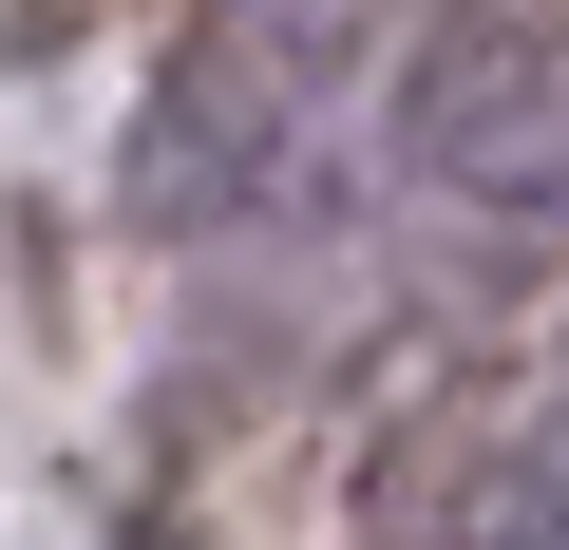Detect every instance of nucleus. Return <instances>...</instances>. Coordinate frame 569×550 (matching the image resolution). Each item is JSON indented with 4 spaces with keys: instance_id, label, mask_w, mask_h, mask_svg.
I'll use <instances>...</instances> for the list:
<instances>
[{
    "instance_id": "4",
    "label": "nucleus",
    "mask_w": 569,
    "mask_h": 550,
    "mask_svg": "<svg viewBox=\"0 0 569 550\" xmlns=\"http://www.w3.org/2000/svg\"><path fill=\"white\" fill-rule=\"evenodd\" d=\"M550 114H569V0H437L399 58V190H437Z\"/></svg>"
},
{
    "instance_id": "3",
    "label": "nucleus",
    "mask_w": 569,
    "mask_h": 550,
    "mask_svg": "<svg viewBox=\"0 0 569 550\" xmlns=\"http://www.w3.org/2000/svg\"><path fill=\"white\" fill-rule=\"evenodd\" d=\"M550 266H569V114L512 133V152H475V171H437V190H399V304L437 342L512 323Z\"/></svg>"
},
{
    "instance_id": "2",
    "label": "nucleus",
    "mask_w": 569,
    "mask_h": 550,
    "mask_svg": "<svg viewBox=\"0 0 569 550\" xmlns=\"http://www.w3.org/2000/svg\"><path fill=\"white\" fill-rule=\"evenodd\" d=\"M361 550H569V399H437L361 474Z\"/></svg>"
},
{
    "instance_id": "1",
    "label": "nucleus",
    "mask_w": 569,
    "mask_h": 550,
    "mask_svg": "<svg viewBox=\"0 0 569 550\" xmlns=\"http://www.w3.org/2000/svg\"><path fill=\"white\" fill-rule=\"evenodd\" d=\"M437 0H190V39L133 114V209L152 228H247L305 190V152L361 114L380 58H418Z\"/></svg>"
}]
</instances>
